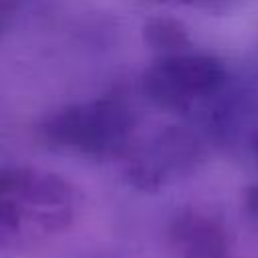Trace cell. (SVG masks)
<instances>
[{
    "instance_id": "cell-1",
    "label": "cell",
    "mask_w": 258,
    "mask_h": 258,
    "mask_svg": "<svg viewBox=\"0 0 258 258\" xmlns=\"http://www.w3.org/2000/svg\"><path fill=\"white\" fill-rule=\"evenodd\" d=\"M75 187L52 171L0 165V248L64 232L75 218Z\"/></svg>"
},
{
    "instance_id": "cell-2",
    "label": "cell",
    "mask_w": 258,
    "mask_h": 258,
    "mask_svg": "<svg viewBox=\"0 0 258 258\" xmlns=\"http://www.w3.org/2000/svg\"><path fill=\"white\" fill-rule=\"evenodd\" d=\"M137 117L123 95L109 93L62 105L36 127L38 141L58 153L111 161L131 153Z\"/></svg>"
},
{
    "instance_id": "cell-3",
    "label": "cell",
    "mask_w": 258,
    "mask_h": 258,
    "mask_svg": "<svg viewBox=\"0 0 258 258\" xmlns=\"http://www.w3.org/2000/svg\"><path fill=\"white\" fill-rule=\"evenodd\" d=\"M226 79L222 58L185 50L155 58L141 75V91L157 109L181 113L218 95Z\"/></svg>"
},
{
    "instance_id": "cell-4",
    "label": "cell",
    "mask_w": 258,
    "mask_h": 258,
    "mask_svg": "<svg viewBox=\"0 0 258 258\" xmlns=\"http://www.w3.org/2000/svg\"><path fill=\"white\" fill-rule=\"evenodd\" d=\"M202 143L183 127H165L127 155L125 179L141 191H157L175 177L191 173L202 161Z\"/></svg>"
},
{
    "instance_id": "cell-5",
    "label": "cell",
    "mask_w": 258,
    "mask_h": 258,
    "mask_svg": "<svg viewBox=\"0 0 258 258\" xmlns=\"http://www.w3.org/2000/svg\"><path fill=\"white\" fill-rule=\"evenodd\" d=\"M169 244L179 258H224L226 232L212 216L183 208L169 222Z\"/></svg>"
},
{
    "instance_id": "cell-6",
    "label": "cell",
    "mask_w": 258,
    "mask_h": 258,
    "mask_svg": "<svg viewBox=\"0 0 258 258\" xmlns=\"http://www.w3.org/2000/svg\"><path fill=\"white\" fill-rule=\"evenodd\" d=\"M143 42L157 50L159 54H175V52H185L191 46L189 30L187 26L171 16H153L149 18L143 28Z\"/></svg>"
},
{
    "instance_id": "cell-7",
    "label": "cell",
    "mask_w": 258,
    "mask_h": 258,
    "mask_svg": "<svg viewBox=\"0 0 258 258\" xmlns=\"http://www.w3.org/2000/svg\"><path fill=\"white\" fill-rule=\"evenodd\" d=\"M244 210L250 218V222L254 224V228L258 230V183L250 185L244 194Z\"/></svg>"
},
{
    "instance_id": "cell-8",
    "label": "cell",
    "mask_w": 258,
    "mask_h": 258,
    "mask_svg": "<svg viewBox=\"0 0 258 258\" xmlns=\"http://www.w3.org/2000/svg\"><path fill=\"white\" fill-rule=\"evenodd\" d=\"M256 153H258V137H256Z\"/></svg>"
}]
</instances>
